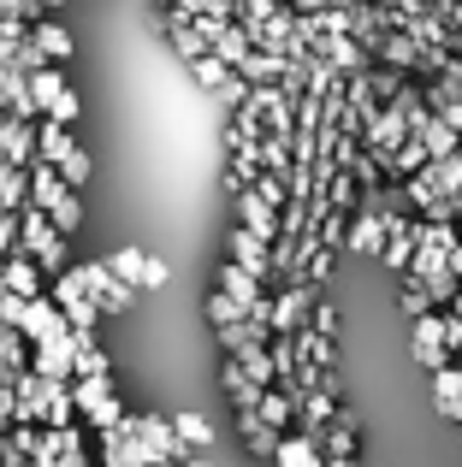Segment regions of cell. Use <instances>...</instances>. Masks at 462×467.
Here are the masks:
<instances>
[{
	"label": "cell",
	"instance_id": "obj_16",
	"mask_svg": "<svg viewBox=\"0 0 462 467\" xmlns=\"http://www.w3.org/2000/svg\"><path fill=\"white\" fill-rule=\"evenodd\" d=\"M421 183H427L433 195H457L462 190V154H445V160H421V171H415Z\"/></svg>",
	"mask_w": 462,
	"mask_h": 467
},
{
	"label": "cell",
	"instance_id": "obj_9",
	"mask_svg": "<svg viewBox=\"0 0 462 467\" xmlns=\"http://www.w3.org/2000/svg\"><path fill=\"white\" fill-rule=\"evenodd\" d=\"M71 326L59 331V337H47V343H30V373H42V379H71Z\"/></svg>",
	"mask_w": 462,
	"mask_h": 467
},
{
	"label": "cell",
	"instance_id": "obj_23",
	"mask_svg": "<svg viewBox=\"0 0 462 467\" xmlns=\"http://www.w3.org/2000/svg\"><path fill=\"white\" fill-rule=\"evenodd\" d=\"M255 414H261L267 426H273V432H290V420H297V409H290V397L278 385H267L261 390V402H255Z\"/></svg>",
	"mask_w": 462,
	"mask_h": 467
},
{
	"label": "cell",
	"instance_id": "obj_18",
	"mask_svg": "<svg viewBox=\"0 0 462 467\" xmlns=\"http://www.w3.org/2000/svg\"><path fill=\"white\" fill-rule=\"evenodd\" d=\"M231 361H237V367H243V373H249V379H255V385H261V390L273 385V355H267V343L243 337L237 349H231Z\"/></svg>",
	"mask_w": 462,
	"mask_h": 467
},
{
	"label": "cell",
	"instance_id": "obj_42",
	"mask_svg": "<svg viewBox=\"0 0 462 467\" xmlns=\"http://www.w3.org/2000/svg\"><path fill=\"white\" fill-rule=\"evenodd\" d=\"M178 467H214V462H202V456H184V462H178Z\"/></svg>",
	"mask_w": 462,
	"mask_h": 467
},
{
	"label": "cell",
	"instance_id": "obj_13",
	"mask_svg": "<svg viewBox=\"0 0 462 467\" xmlns=\"http://www.w3.org/2000/svg\"><path fill=\"white\" fill-rule=\"evenodd\" d=\"M433 409H439L451 426L462 420V373H457V361L433 367Z\"/></svg>",
	"mask_w": 462,
	"mask_h": 467
},
{
	"label": "cell",
	"instance_id": "obj_44",
	"mask_svg": "<svg viewBox=\"0 0 462 467\" xmlns=\"http://www.w3.org/2000/svg\"><path fill=\"white\" fill-rule=\"evenodd\" d=\"M457 444H462V420H457Z\"/></svg>",
	"mask_w": 462,
	"mask_h": 467
},
{
	"label": "cell",
	"instance_id": "obj_30",
	"mask_svg": "<svg viewBox=\"0 0 462 467\" xmlns=\"http://www.w3.org/2000/svg\"><path fill=\"white\" fill-rule=\"evenodd\" d=\"M190 78H196L202 89H220V83L231 78V66H226V59H214V54H202V59H190Z\"/></svg>",
	"mask_w": 462,
	"mask_h": 467
},
{
	"label": "cell",
	"instance_id": "obj_5",
	"mask_svg": "<svg viewBox=\"0 0 462 467\" xmlns=\"http://www.w3.org/2000/svg\"><path fill=\"white\" fill-rule=\"evenodd\" d=\"M12 331H18L24 343H47V337H59V331H66V314H59L54 302H47V290H42V296L24 302V314H18V326H12Z\"/></svg>",
	"mask_w": 462,
	"mask_h": 467
},
{
	"label": "cell",
	"instance_id": "obj_46",
	"mask_svg": "<svg viewBox=\"0 0 462 467\" xmlns=\"http://www.w3.org/2000/svg\"><path fill=\"white\" fill-rule=\"evenodd\" d=\"M457 154H462V137H457Z\"/></svg>",
	"mask_w": 462,
	"mask_h": 467
},
{
	"label": "cell",
	"instance_id": "obj_20",
	"mask_svg": "<svg viewBox=\"0 0 462 467\" xmlns=\"http://www.w3.org/2000/svg\"><path fill=\"white\" fill-rule=\"evenodd\" d=\"M237 432H243V450H249V456H267V462H273L278 432H273V426H267L255 409H249V414H237Z\"/></svg>",
	"mask_w": 462,
	"mask_h": 467
},
{
	"label": "cell",
	"instance_id": "obj_19",
	"mask_svg": "<svg viewBox=\"0 0 462 467\" xmlns=\"http://www.w3.org/2000/svg\"><path fill=\"white\" fill-rule=\"evenodd\" d=\"M166 6H173V12H184V18L196 24L202 36H208V30H220V24L231 18V6H226V0H166Z\"/></svg>",
	"mask_w": 462,
	"mask_h": 467
},
{
	"label": "cell",
	"instance_id": "obj_37",
	"mask_svg": "<svg viewBox=\"0 0 462 467\" xmlns=\"http://www.w3.org/2000/svg\"><path fill=\"white\" fill-rule=\"evenodd\" d=\"M166 278H173V273H166V261H154V254H149V261H142L137 290H166Z\"/></svg>",
	"mask_w": 462,
	"mask_h": 467
},
{
	"label": "cell",
	"instance_id": "obj_6",
	"mask_svg": "<svg viewBox=\"0 0 462 467\" xmlns=\"http://www.w3.org/2000/svg\"><path fill=\"white\" fill-rule=\"evenodd\" d=\"M226 261H237L243 266V273H249V278H261V285H273V243H261V237H255V231H231V254H226Z\"/></svg>",
	"mask_w": 462,
	"mask_h": 467
},
{
	"label": "cell",
	"instance_id": "obj_7",
	"mask_svg": "<svg viewBox=\"0 0 462 467\" xmlns=\"http://www.w3.org/2000/svg\"><path fill=\"white\" fill-rule=\"evenodd\" d=\"M0 290H12V296H24V302H30V296H42V290H47V273L30 261V254H18V249H12L6 261H0Z\"/></svg>",
	"mask_w": 462,
	"mask_h": 467
},
{
	"label": "cell",
	"instance_id": "obj_17",
	"mask_svg": "<svg viewBox=\"0 0 462 467\" xmlns=\"http://www.w3.org/2000/svg\"><path fill=\"white\" fill-rule=\"evenodd\" d=\"M220 385H226V397H231V409H237V414H249L255 402H261V385H255L231 355H226V367H220Z\"/></svg>",
	"mask_w": 462,
	"mask_h": 467
},
{
	"label": "cell",
	"instance_id": "obj_38",
	"mask_svg": "<svg viewBox=\"0 0 462 467\" xmlns=\"http://www.w3.org/2000/svg\"><path fill=\"white\" fill-rule=\"evenodd\" d=\"M12 249H18V213H6V207H0V261H6Z\"/></svg>",
	"mask_w": 462,
	"mask_h": 467
},
{
	"label": "cell",
	"instance_id": "obj_43",
	"mask_svg": "<svg viewBox=\"0 0 462 467\" xmlns=\"http://www.w3.org/2000/svg\"><path fill=\"white\" fill-rule=\"evenodd\" d=\"M451 314H462V285H457V296H451Z\"/></svg>",
	"mask_w": 462,
	"mask_h": 467
},
{
	"label": "cell",
	"instance_id": "obj_3",
	"mask_svg": "<svg viewBox=\"0 0 462 467\" xmlns=\"http://www.w3.org/2000/svg\"><path fill=\"white\" fill-rule=\"evenodd\" d=\"M314 54H320L326 66L338 71V78H350V71H368V66H373V59H368V42H362V36H350V30H320Z\"/></svg>",
	"mask_w": 462,
	"mask_h": 467
},
{
	"label": "cell",
	"instance_id": "obj_29",
	"mask_svg": "<svg viewBox=\"0 0 462 467\" xmlns=\"http://www.w3.org/2000/svg\"><path fill=\"white\" fill-rule=\"evenodd\" d=\"M457 285H462V278L451 273V266H445V273H433V278H421V290H427V302H433V308H451Z\"/></svg>",
	"mask_w": 462,
	"mask_h": 467
},
{
	"label": "cell",
	"instance_id": "obj_45",
	"mask_svg": "<svg viewBox=\"0 0 462 467\" xmlns=\"http://www.w3.org/2000/svg\"><path fill=\"white\" fill-rule=\"evenodd\" d=\"M154 467H178V462H154Z\"/></svg>",
	"mask_w": 462,
	"mask_h": 467
},
{
	"label": "cell",
	"instance_id": "obj_4",
	"mask_svg": "<svg viewBox=\"0 0 462 467\" xmlns=\"http://www.w3.org/2000/svg\"><path fill=\"white\" fill-rule=\"evenodd\" d=\"M320 296V285H309V278H290V285H278V296H273V331H297V326H309V302Z\"/></svg>",
	"mask_w": 462,
	"mask_h": 467
},
{
	"label": "cell",
	"instance_id": "obj_25",
	"mask_svg": "<svg viewBox=\"0 0 462 467\" xmlns=\"http://www.w3.org/2000/svg\"><path fill=\"white\" fill-rule=\"evenodd\" d=\"M47 219H54V231H59V237H71V231L83 225V202H78V190H66V195H59V202L47 207Z\"/></svg>",
	"mask_w": 462,
	"mask_h": 467
},
{
	"label": "cell",
	"instance_id": "obj_33",
	"mask_svg": "<svg viewBox=\"0 0 462 467\" xmlns=\"http://www.w3.org/2000/svg\"><path fill=\"white\" fill-rule=\"evenodd\" d=\"M89 171H95V160L83 154V149H71L66 160H59V178H66L71 190H78V183H89Z\"/></svg>",
	"mask_w": 462,
	"mask_h": 467
},
{
	"label": "cell",
	"instance_id": "obj_31",
	"mask_svg": "<svg viewBox=\"0 0 462 467\" xmlns=\"http://www.w3.org/2000/svg\"><path fill=\"white\" fill-rule=\"evenodd\" d=\"M0 207H6V213L24 207V166H0Z\"/></svg>",
	"mask_w": 462,
	"mask_h": 467
},
{
	"label": "cell",
	"instance_id": "obj_22",
	"mask_svg": "<svg viewBox=\"0 0 462 467\" xmlns=\"http://www.w3.org/2000/svg\"><path fill=\"white\" fill-rule=\"evenodd\" d=\"M78 420H83V426H89V432H119V420H125V402H119V397H113V390H107V397H95V402H89V409H83V414H78Z\"/></svg>",
	"mask_w": 462,
	"mask_h": 467
},
{
	"label": "cell",
	"instance_id": "obj_12",
	"mask_svg": "<svg viewBox=\"0 0 462 467\" xmlns=\"http://www.w3.org/2000/svg\"><path fill=\"white\" fill-rule=\"evenodd\" d=\"M0 160H6V166H30V160H36L30 119H12V113H0Z\"/></svg>",
	"mask_w": 462,
	"mask_h": 467
},
{
	"label": "cell",
	"instance_id": "obj_21",
	"mask_svg": "<svg viewBox=\"0 0 462 467\" xmlns=\"http://www.w3.org/2000/svg\"><path fill=\"white\" fill-rule=\"evenodd\" d=\"M214 278H220V290H226L231 302H237V308H249V302L261 296V278H249L237 261H220V273H214Z\"/></svg>",
	"mask_w": 462,
	"mask_h": 467
},
{
	"label": "cell",
	"instance_id": "obj_41",
	"mask_svg": "<svg viewBox=\"0 0 462 467\" xmlns=\"http://www.w3.org/2000/svg\"><path fill=\"white\" fill-rule=\"evenodd\" d=\"M326 467H356V456H326Z\"/></svg>",
	"mask_w": 462,
	"mask_h": 467
},
{
	"label": "cell",
	"instance_id": "obj_24",
	"mask_svg": "<svg viewBox=\"0 0 462 467\" xmlns=\"http://www.w3.org/2000/svg\"><path fill=\"white\" fill-rule=\"evenodd\" d=\"M173 432H178L184 450H208L214 444V420L208 414H173Z\"/></svg>",
	"mask_w": 462,
	"mask_h": 467
},
{
	"label": "cell",
	"instance_id": "obj_28",
	"mask_svg": "<svg viewBox=\"0 0 462 467\" xmlns=\"http://www.w3.org/2000/svg\"><path fill=\"white\" fill-rule=\"evenodd\" d=\"M326 207H332V213H350V207H356V178H350V171H332V178H326Z\"/></svg>",
	"mask_w": 462,
	"mask_h": 467
},
{
	"label": "cell",
	"instance_id": "obj_39",
	"mask_svg": "<svg viewBox=\"0 0 462 467\" xmlns=\"http://www.w3.org/2000/svg\"><path fill=\"white\" fill-rule=\"evenodd\" d=\"M314 331L338 337V308H332V302H314Z\"/></svg>",
	"mask_w": 462,
	"mask_h": 467
},
{
	"label": "cell",
	"instance_id": "obj_35",
	"mask_svg": "<svg viewBox=\"0 0 462 467\" xmlns=\"http://www.w3.org/2000/svg\"><path fill=\"white\" fill-rule=\"evenodd\" d=\"M208 319H214V326H231V319H243V308L226 296V290H214V296H208Z\"/></svg>",
	"mask_w": 462,
	"mask_h": 467
},
{
	"label": "cell",
	"instance_id": "obj_36",
	"mask_svg": "<svg viewBox=\"0 0 462 467\" xmlns=\"http://www.w3.org/2000/svg\"><path fill=\"white\" fill-rule=\"evenodd\" d=\"M243 95H249V83H243V78H237V71H231V78L220 83V89H214V101H220V107H226V113H231V107H243Z\"/></svg>",
	"mask_w": 462,
	"mask_h": 467
},
{
	"label": "cell",
	"instance_id": "obj_15",
	"mask_svg": "<svg viewBox=\"0 0 462 467\" xmlns=\"http://www.w3.org/2000/svg\"><path fill=\"white\" fill-rule=\"evenodd\" d=\"M273 467H326L320 444L302 432H278V450H273Z\"/></svg>",
	"mask_w": 462,
	"mask_h": 467
},
{
	"label": "cell",
	"instance_id": "obj_27",
	"mask_svg": "<svg viewBox=\"0 0 462 467\" xmlns=\"http://www.w3.org/2000/svg\"><path fill=\"white\" fill-rule=\"evenodd\" d=\"M142 261H149L142 249H113V254H107V273H113V278H125V285L137 290V278H142Z\"/></svg>",
	"mask_w": 462,
	"mask_h": 467
},
{
	"label": "cell",
	"instance_id": "obj_32",
	"mask_svg": "<svg viewBox=\"0 0 462 467\" xmlns=\"http://www.w3.org/2000/svg\"><path fill=\"white\" fill-rule=\"evenodd\" d=\"M397 308H404L409 319H415V314H433V302H427V290H421V278H409V273H404V290H397Z\"/></svg>",
	"mask_w": 462,
	"mask_h": 467
},
{
	"label": "cell",
	"instance_id": "obj_34",
	"mask_svg": "<svg viewBox=\"0 0 462 467\" xmlns=\"http://www.w3.org/2000/svg\"><path fill=\"white\" fill-rule=\"evenodd\" d=\"M439 343H445V355H462V314H451V308H439Z\"/></svg>",
	"mask_w": 462,
	"mask_h": 467
},
{
	"label": "cell",
	"instance_id": "obj_11",
	"mask_svg": "<svg viewBox=\"0 0 462 467\" xmlns=\"http://www.w3.org/2000/svg\"><path fill=\"white\" fill-rule=\"evenodd\" d=\"M231 202H237V219H243V231H255L261 243H273V237H278V207H267L261 195L249 190V183H243V190L231 195Z\"/></svg>",
	"mask_w": 462,
	"mask_h": 467
},
{
	"label": "cell",
	"instance_id": "obj_40",
	"mask_svg": "<svg viewBox=\"0 0 462 467\" xmlns=\"http://www.w3.org/2000/svg\"><path fill=\"white\" fill-rule=\"evenodd\" d=\"M439 119H451V125L462 130V95H457V101H451V107H445V113H439Z\"/></svg>",
	"mask_w": 462,
	"mask_h": 467
},
{
	"label": "cell",
	"instance_id": "obj_1",
	"mask_svg": "<svg viewBox=\"0 0 462 467\" xmlns=\"http://www.w3.org/2000/svg\"><path fill=\"white\" fill-rule=\"evenodd\" d=\"M18 254H30V261L54 278V273H66V266H71V237H59L54 219H47L42 207L24 202L18 207Z\"/></svg>",
	"mask_w": 462,
	"mask_h": 467
},
{
	"label": "cell",
	"instance_id": "obj_26",
	"mask_svg": "<svg viewBox=\"0 0 462 467\" xmlns=\"http://www.w3.org/2000/svg\"><path fill=\"white\" fill-rule=\"evenodd\" d=\"M18 367H30V343L12 326H0V373H18Z\"/></svg>",
	"mask_w": 462,
	"mask_h": 467
},
{
	"label": "cell",
	"instance_id": "obj_10",
	"mask_svg": "<svg viewBox=\"0 0 462 467\" xmlns=\"http://www.w3.org/2000/svg\"><path fill=\"white\" fill-rule=\"evenodd\" d=\"M344 249H350V254H373V261H380V249H385V225H380V213H368V207H350Z\"/></svg>",
	"mask_w": 462,
	"mask_h": 467
},
{
	"label": "cell",
	"instance_id": "obj_2",
	"mask_svg": "<svg viewBox=\"0 0 462 467\" xmlns=\"http://www.w3.org/2000/svg\"><path fill=\"white\" fill-rule=\"evenodd\" d=\"M119 432H137L142 444L154 450V462H184V456H190V450L178 444V432H173V420H166V414H131V409H125Z\"/></svg>",
	"mask_w": 462,
	"mask_h": 467
},
{
	"label": "cell",
	"instance_id": "obj_14",
	"mask_svg": "<svg viewBox=\"0 0 462 467\" xmlns=\"http://www.w3.org/2000/svg\"><path fill=\"white\" fill-rule=\"evenodd\" d=\"M166 36H173V54L184 59V66H190V59H202V54H208V36H202L196 24L184 18V12H173V6H166Z\"/></svg>",
	"mask_w": 462,
	"mask_h": 467
},
{
	"label": "cell",
	"instance_id": "obj_8",
	"mask_svg": "<svg viewBox=\"0 0 462 467\" xmlns=\"http://www.w3.org/2000/svg\"><path fill=\"white\" fill-rule=\"evenodd\" d=\"M409 355H415V361L427 367V373H433V367H445V361H451V355H445V343H439V308L409 319Z\"/></svg>",
	"mask_w": 462,
	"mask_h": 467
}]
</instances>
